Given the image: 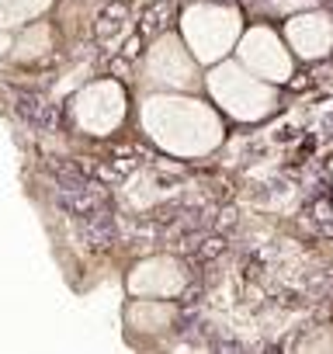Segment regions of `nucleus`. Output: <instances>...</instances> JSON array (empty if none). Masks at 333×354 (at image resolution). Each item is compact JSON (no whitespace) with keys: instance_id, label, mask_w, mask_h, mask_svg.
I'll return each instance as SVG.
<instances>
[{"instance_id":"423d86ee","label":"nucleus","mask_w":333,"mask_h":354,"mask_svg":"<svg viewBox=\"0 0 333 354\" xmlns=\"http://www.w3.org/2000/svg\"><path fill=\"white\" fill-rule=\"evenodd\" d=\"M240 59L247 70H254L257 77L271 80V84H285L292 77V56L281 46V39L271 28H250L240 39Z\"/></svg>"},{"instance_id":"7ed1b4c3","label":"nucleus","mask_w":333,"mask_h":354,"mask_svg":"<svg viewBox=\"0 0 333 354\" xmlns=\"http://www.w3.org/2000/svg\"><path fill=\"white\" fill-rule=\"evenodd\" d=\"M181 32L198 63H219L240 39V15L222 4H195L184 11Z\"/></svg>"},{"instance_id":"39448f33","label":"nucleus","mask_w":333,"mask_h":354,"mask_svg":"<svg viewBox=\"0 0 333 354\" xmlns=\"http://www.w3.org/2000/svg\"><path fill=\"white\" fill-rule=\"evenodd\" d=\"M73 115H77V125L84 132L108 136L125 118V91L115 80H97V84H91V87H84L77 94Z\"/></svg>"},{"instance_id":"9d476101","label":"nucleus","mask_w":333,"mask_h":354,"mask_svg":"<svg viewBox=\"0 0 333 354\" xmlns=\"http://www.w3.org/2000/svg\"><path fill=\"white\" fill-rule=\"evenodd\" d=\"M53 0H0V25H21L42 15Z\"/></svg>"},{"instance_id":"f03ea898","label":"nucleus","mask_w":333,"mask_h":354,"mask_svg":"<svg viewBox=\"0 0 333 354\" xmlns=\"http://www.w3.org/2000/svg\"><path fill=\"white\" fill-rule=\"evenodd\" d=\"M205 84H209V94L216 97V104L222 111H229L233 118H240V122L264 118L274 108V101H278L271 80L257 77L243 63H222V66H216Z\"/></svg>"},{"instance_id":"6e6552de","label":"nucleus","mask_w":333,"mask_h":354,"mask_svg":"<svg viewBox=\"0 0 333 354\" xmlns=\"http://www.w3.org/2000/svg\"><path fill=\"white\" fill-rule=\"evenodd\" d=\"M288 35V46L305 56V59H319L333 49V18L319 15V11H305V15H295L285 28Z\"/></svg>"},{"instance_id":"9b49d317","label":"nucleus","mask_w":333,"mask_h":354,"mask_svg":"<svg viewBox=\"0 0 333 354\" xmlns=\"http://www.w3.org/2000/svg\"><path fill=\"white\" fill-rule=\"evenodd\" d=\"M312 0H274L278 11H298V8H309Z\"/></svg>"},{"instance_id":"f257e3e1","label":"nucleus","mask_w":333,"mask_h":354,"mask_svg":"<svg viewBox=\"0 0 333 354\" xmlns=\"http://www.w3.org/2000/svg\"><path fill=\"white\" fill-rule=\"evenodd\" d=\"M142 129L156 146L174 156H205L222 142L219 115L191 97L178 94H153L142 104Z\"/></svg>"},{"instance_id":"20e7f679","label":"nucleus","mask_w":333,"mask_h":354,"mask_svg":"<svg viewBox=\"0 0 333 354\" xmlns=\"http://www.w3.org/2000/svg\"><path fill=\"white\" fill-rule=\"evenodd\" d=\"M146 80L153 87L188 91L198 80V59L191 49H184L174 35H163L146 53Z\"/></svg>"},{"instance_id":"1a4fd4ad","label":"nucleus","mask_w":333,"mask_h":354,"mask_svg":"<svg viewBox=\"0 0 333 354\" xmlns=\"http://www.w3.org/2000/svg\"><path fill=\"white\" fill-rule=\"evenodd\" d=\"M174 319V309L171 306H156V302H135L129 309V326L139 330V333H163Z\"/></svg>"},{"instance_id":"0eeeda50","label":"nucleus","mask_w":333,"mask_h":354,"mask_svg":"<svg viewBox=\"0 0 333 354\" xmlns=\"http://www.w3.org/2000/svg\"><path fill=\"white\" fill-rule=\"evenodd\" d=\"M181 288H184V271H181L178 261H166V257L142 261L129 278V292L132 295H149V299H171Z\"/></svg>"}]
</instances>
